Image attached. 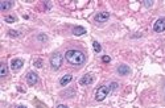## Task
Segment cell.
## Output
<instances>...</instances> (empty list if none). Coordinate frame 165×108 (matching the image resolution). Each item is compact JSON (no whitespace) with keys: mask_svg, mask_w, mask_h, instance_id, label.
Instances as JSON below:
<instances>
[{"mask_svg":"<svg viewBox=\"0 0 165 108\" xmlns=\"http://www.w3.org/2000/svg\"><path fill=\"white\" fill-rule=\"evenodd\" d=\"M65 58L68 60L69 63L74 65V66H81V65H83L85 61H86L85 54L82 53L81 50H75V49H71V50L66 51Z\"/></svg>","mask_w":165,"mask_h":108,"instance_id":"obj_1","label":"cell"},{"mask_svg":"<svg viewBox=\"0 0 165 108\" xmlns=\"http://www.w3.org/2000/svg\"><path fill=\"white\" fill-rule=\"evenodd\" d=\"M62 61H63L62 54H60V53H54V54L50 57V65H52V69H53L54 71L60 70L61 65H62Z\"/></svg>","mask_w":165,"mask_h":108,"instance_id":"obj_2","label":"cell"},{"mask_svg":"<svg viewBox=\"0 0 165 108\" xmlns=\"http://www.w3.org/2000/svg\"><path fill=\"white\" fill-rule=\"evenodd\" d=\"M110 94V87L108 86H100L95 92V100L96 101H102L107 98V95Z\"/></svg>","mask_w":165,"mask_h":108,"instance_id":"obj_3","label":"cell"},{"mask_svg":"<svg viewBox=\"0 0 165 108\" xmlns=\"http://www.w3.org/2000/svg\"><path fill=\"white\" fill-rule=\"evenodd\" d=\"M153 30L156 33L164 32V30H165V17H161V18H158V20L156 21L155 25H153Z\"/></svg>","mask_w":165,"mask_h":108,"instance_id":"obj_4","label":"cell"},{"mask_svg":"<svg viewBox=\"0 0 165 108\" xmlns=\"http://www.w3.org/2000/svg\"><path fill=\"white\" fill-rule=\"evenodd\" d=\"M27 82H28L29 86H35L36 83L38 82V75L36 73H33V71L28 73V74H27Z\"/></svg>","mask_w":165,"mask_h":108,"instance_id":"obj_5","label":"cell"},{"mask_svg":"<svg viewBox=\"0 0 165 108\" xmlns=\"http://www.w3.org/2000/svg\"><path fill=\"white\" fill-rule=\"evenodd\" d=\"M110 18V13L108 12H100V13H98L95 16V20L98 23H105Z\"/></svg>","mask_w":165,"mask_h":108,"instance_id":"obj_6","label":"cell"},{"mask_svg":"<svg viewBox=\"0 0 165 108\" xmlns=\"http://www.w3.org/2000/svg\"><path fill=\"white\" fill-rule=\"evenodd\" d=\"M23 66H24V61L20 60V58H15V60L11 62V67H12L13 70H19V69H21Z\"/></svg>","mask_w":165,"mask_h":108,"instance_id":"obj_7","label":"cell"},{"mask_svg":"<svg viewBox=\"0 0 165 108\" xmlns=\"http://www.w3.org/2000/svg\"><path fill=\"white\" fill-rule=\"evenodd\" d=\"M93 83V75L91 74H86V75H83L81 78V84L82 86H88Z\"/></svg>","mask_w":165,"mask_h":108,"instance_id":"obj_8","label":"cell"},{"mask_svg":"<svg viewBox=\"0 0 165 108\" xmlns=\"http://www.w3.org/2000/svg\"><path fill=\"white\" fill-rule=\"evenodd\" d=\"M130 67L127 66V65H120V66L118 67V74L119 75H128V74H130Z\"/></svg>","mask_w":165,"mask_h":108,"instance_id":"obj_9","label":"cell"},{"mask_svg":"<svg viewBox=\"0 0 165 108\" xmlns=\"http://www.w3.org/2000/svg\"><path fill=\"white\" fill-rule=\"evenodd\" d=\"M12 5H13V1H10V0H3V1H0V9H1V11L11 9Z\"/></svg>","mask_w":165,"mask_h":108,"instance_id":"obj_10","label":"cell"},{"mask_svg":"<svg viewBox=\"0 0 165 108\" xmlns=\"http://www.w3.org/2000/svg\"><path fill=\"white\" fill-rule=\"evenodd\" d=\"M73 35L74 36H83V35H86V29H85L83 26H74L73 28Z\"/></svg>","mask_w":165,"mask_h":108,"instance_id":"obj_11","label":"cell"},{"mask_svg":"<svg viewBox=\"0 0 165 108\" xmlns=\"http://www.w3.org/2000/svg\"><path fill=\"white\" fill-rule=\"evenodd\" d=\"M71 81H73V76L70 75V74H68V75H63L62 78L60 79V84L61 86H66V84H69Z\"/></svg>","mask_w":165,"mask_h":108,"instance_id":"obj_12","label":"cell"},{"mask_svg":"<svg viewBox=\"0 0 165 108\" xmlns=\"http://www.w3.org/2000/svg\"><path fill=\"white\" fill-rule=\"evenodd\" d=\"M7 74H8V67L5 65H1V67H0V76L4 78V76H7Z\"/></svg>","mask_w":165,"mask_h":108,"instance_id":"obj_13","label":"cell"},{"mask_svg":"<svg viewBox=\"0 0 165 108\" xmlns=\"http://www.w3.org/2000/svg\"><path fill=\"white\" fill-rule=\"evenodd\" d=\"M93 46H94V51L95 53H99L100 50H102V46L99 45V42H96V41H94V44H93Z\"/></svg>","mask_w":165,"mask_h":108,"instance_id":"obj_14","label":"cell"},{"mask_svg":"<svg viewBox=\"0 0 165 108\" xmlns=\"http://www.w3.org/2000/svg\"><path fill=\"white\" fill-rule=\"evenodd\" d=\"M4 20L7 21V23H15V21H16V17L15 16H7Z\"/></svg>","mask_w":165,"mask_h":108,"instance_id":"obj_15","label":"cell"},{"mask_svg":"<svg viewBox=\"0 0 165 108\" xmlns=\"http://www.w3.org/2000/svg\"><path fill=\"white\" fill-rule=\"evenodd\" d=\"M8 35H10L11 37H19V36H20V33H19V32H16V30H10V32H8Z\"/></svg>","mask_w":165,"mask_h":108,"instance_id":"obj_16","label":"cell"},{"mask_svg":"<svg viewBox=\"0 0 165 108\" xmlns=\"http://www.w3.org/2000/svg\"><path fill=\"white\" fill-rule=\"evenodd\" d=\"M102 61H103L105 63H108L110 61H111V58H110L108 55H103V57H102Z\"/></svg>","mask_w":165,"mask_h":108,"instance_id":"obj_17","label":"cell"},{"mask_svg":"<svg viewBox=\"0 0 165 108\" xmlns=\"http://www.w3.org/2000/svg\"><path fill=\"white\" fill-rule=\"evenodd\" d=\"M141 3L145 5V7H151V5L153 4V1H152V0H151V1H145V0H144V1H141Z\"/></svg>","mask_w":165,"mask_h":108,"instance_id":"obj_18","label":"cell"},{"mask_svg":"<svg viewBox=\"0 0 165 108\" xmlns=\"http://www.w3.org/2000/svg\"><path fill=\"white\" fill-rule=\"evenodd\" d=\"M35 66H36V67H42V61L37 60V61L35 62Z\"/></svg>","mask_w":165,"mask_h":108,"instance_id":"obj_19","label":"cell"},{"mask_svg":"<svg viewBox=\"0 0 165 108\" xmlns=\"http://www.w3.org/2000/svg\"><path fill=\"white\" fill-rule=\"evenodd\" d=\"M115 87H118V83H111V86H110V90H115Z\"/></svg>","mask_w":165,"mask_h":108,"instance_id":"obj_20","label":"cell"},{"mask_svg":"<svg viewBox=\"0 0 165 108\" xmlns=\"http://www.w3.org/2000/svg\"><path fill=\"white\" fill-rule=\"evenodd\" d=\"M57 108H69V107L68 106H63V104H60V106L57 107Z\"/></svg>","mask_w":165,"mask_h":108,"instance_id":"obj_21","label":"cell"},{"mask_svg":"<svg viewBox=\"0 0 165 108\" xmlns=\"http://www.w3.org/2000/svg\"><path fill=\"white\" fill-rule=\"evenodd\" d=\"M17 108H27V107H24V106H19V107H17Z\"/></svg>","mask_w":165,"mask_h":108,"instance_id":"obj_22","label":"cell"}]
</instances>
